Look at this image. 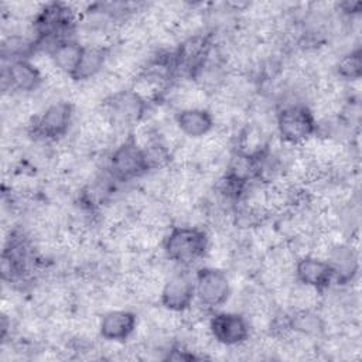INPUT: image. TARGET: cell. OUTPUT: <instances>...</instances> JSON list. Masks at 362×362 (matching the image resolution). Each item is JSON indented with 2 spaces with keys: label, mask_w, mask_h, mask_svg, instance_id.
Here are the masks:
<instances>
[{
  "label": "cell",
  "mask_w": 362,
  "mask_h": 362,
  "mask_svg": "<svg viewBox=\"0 0 362 362\" xmlns=\"http://www.w3.org/2000/svg\"><path fill=\"white\" fill-rule=\"evenodd\" d=\"M137 315L127 308H115L102 313L99 337L105 341L124 342L134 335Z\"/></svg>",
  "instance_id": "obj_9"
},
{
  "label": "cell",
  "mask_w": 362,
  "mask_h": 362,
  "mask_svg": "<svg viewBox=\"0 0 362 362\" xmlns=\"http://www.w3.org/2000/svg\"><path fill=\"white\" fill-rule=\"evenodd\" d=\"M175 123L181 133L188 139H201L214 129V120L208 109L178 110Z\"/></svg>",
  "instance_id": "obj_11"
},
{
  "label": "cell",
  "mask_w": 362,
  "mask_h": 362,
  "mask_svg": "<svg viewBox=\"0 0 362 362\" xmlns=\"http://www.w3.org/2000/svg\"><path fill=\"white\" fill-rule=\"evenodd\" d=\"M212 338L226 346H238L250 338V325L238 311H221L209 318Z\"/></svg>",
  "instance_id": "obj_5"
},
{
  "label": "cell",
  "mask_w": 362,
  "mask_h": 362,
  "mask_svg": "<svg viewBox=\"0 0 362 362\" xmlns=\"http://www.w3.org/2000/svg\"><path fill=\"white\" fill-rule=\"evenodd\" d=\"M276 130L284 143L300 146L317 133V122L308 106L290 103L276 115Z\"/></svg>",
  "instance_id": "obj_2"
},
{
  "label": "cell",
  "mask_w": 362,
  "mask_h": 362,
  "mask_svg": "<svg viewBox=\"0 0 362 362\" xmlns=\"http://www.w3.org/2000/svg\"><path fill=\"white\" fill-rule=\"evenodd\" d=\"M74 105L68 100H58L47 106L31 123L34 134L44 139H58L64 136L74 117Z\"/></svg>",
  "instance_id": "obj_6"
},
{
  "label": "cell",
  "mask_w": 362,
  "mask_h": 362,
  "mask_svg": "<svg viewBox=\"0 0 362 362\" xmlns=\"http://www.w3.org/2000/svg\"><path fill=\"white\" fill-rule=\"evenodd\" d=\"M82 44L78 40L68 38L62 40L49 51L57 68L71 76H74L76 66L82 55Z\"/></svg>",
  "instance_id": "obj_14"
},
{
  "label": "cell",
  "mask_w": 362,
  "mask_h": 362,
  "mask_svg": "<svg viewBox=\"0 0 362 362\" xmlns=\"http://www.w3.org/2000/svg\"><path fill=\"white\" fill-rule=\"evenodd\" d=\"M294 280L325 290L334 280V270L328 260L308 255L297 259L294 266Z\"/></svg>",
  "instance_id": "obj_10"
},
{
  "label": "cell",
  "mask_w": 362,
  "mask_h": 362,
  "mask_svg": "<svg viewBox=\"0 0 362 362\" xmlns=\"http://www.w3.org/2000/svg\"><path fill=\"white\" fill-rule=\"evenodd\" d=\"M208 242L209 238L204 228L175 225L170 228L164 238L163 252L170 262L181 266H189L195 262L204 260Z\"/></svg>",
  "instance_id": "obj_1"
},
{
  "label": "cell",
  "mask_w": 362,
  "mask_h": 362,
  "mask_svg": "<svg viewBox=\"0 0 362 362\" xmlns=\"http://www.w3.org/2000/svg\"><path fill=\"white\" fill-rule=\"evenodd\" d=\"M109 167L113 178L119 181L140 178L147 173L143 150L130 137L113 148L109 158Z\"/></svg>",
  "instance_id": "obj_4"
},
{
  "label": "cell",
  "mask_w": 362,
  "mask_h": 362,
  "mask_svg": "<svg viewBox=\"0 0 362 362\" xmlns=\"http://www.w3.org/2000/svg\"><path fill=\"white\" fill-rule=\"evenodd\" d=\"M82 55L79 59V64L76 66V71L74 74V81H88L96 75H99L103 69V66L107 62L109 48L98 47V45H82Z\"/></svg>",
  "instance_id": "obj_12"
},
{
  "label": "cell",
  "mask_w": 362,
  "mask_h": 362,
  "mask_svg": "<svg viewBox=\"0 0 362 362\" xmlns=\"http://www.w3.org/2000/svg\"><path fill=\"white\" fill-rule=\"evenodd\" d=\"M361 68H362V61H361V51L358 48L339 55L335 62V72L338 78L345 81L359 79Z\"/></svg>",
  "instance_id": "obj_15"
},
{
  "label": "cell",
  "mask_w": 362,
  "mask_h": 362,
  "mask_svg": "<svg viewBox=\"0 0 362 362\" xmlns=\"http://www.w3.org/2000/svg\"><path fill=\"white\" fill-rule=\"evenodd\" d=\"M194 300V277H191L187 272H174L165 279L160 304L170 310L182 313L192 305Z\"/></svg>",
  "instance_id": "obj_7"
},
{
  "label": "cell",
  "mask_w": 362,
  "mask_h": 362,
  "mask_svg": "<svg viewBox=\"0 0 362 362\" xmlns=\"http://www.w3.org/2000/svg\"><path fill=\"white\" fill-rule=\"evenodd\" d=\"M3 90L30 93L42 85V78L28 59H14L3 71Z\"/></svg>",
  "instance_id": "obj_8"
},
{
  "label": "cell",
  "mask_w": 362,
  "mask_h": 362,
  "mask_svg": "<svg viewBox=\"0 0 362 362\" xmlns=\"http://www.w3.org/2000/svg\"><path fill=\"white\" fill-rule=\"evenodd\" d=\"M198 305L205 310L223 307L232 296V283L223 269L204 266L194 276Z\"/></svg>",
  "instance_id": "obj_3"
},
{
  "label": "cell",
  "mask_w": 362,
  "mask_h": 362,
  "mask_svg": "<svg viewBox=\"0 0 362 362\" xmlns=\"http://www.w3.org/2000/svg\"><path fill=\"white\" fill-rule=\"evenodd\" d=\"M322 300V290L294 280L288 288L287 307L294 313L317 311L321 307Z\"/></svg>",
  "instance_id": "obj_13"
}]
</instances>
